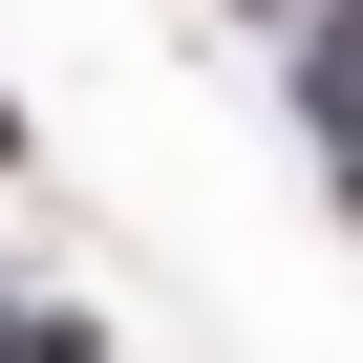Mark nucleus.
Listing matches in <instances>:
<instances>
[{
	"label": "nucleus",
	"mask_w": 363,
	"mask_h": 363,
	"mask_svg": "<svg viewBox=\"0 0 363 363\" xmlns=\"http://www.w3.org/2000/svg\"><path fill=\"white\" fill-rule=\"evenodd\" d=\"M299 128L363 171V0H320V22H299Z\"/></svg>",
	"instance_id": "nucleus-1"
}]
</instances>
